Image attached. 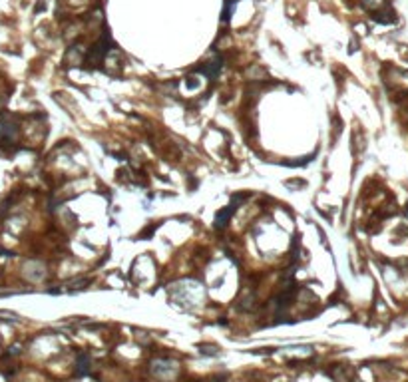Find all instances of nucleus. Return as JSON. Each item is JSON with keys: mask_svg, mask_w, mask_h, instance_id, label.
<instances>
[{"mask_svg": "<svg viewBox=\"0 0 408 382\" xmlns=\"http://www.w3.org/2000/svg\"><path fill=\"white\" fill-rule=\"evenodd\" d=\"M231 213H233V207H229V209H223L221 213L217 215V223H215V225H217V227H225V221L231 217Z\"/></svg>", "mask_w": 408, "mask_h": 382, "instance_id": "1", "label": "nucleus"}]
</instances>
